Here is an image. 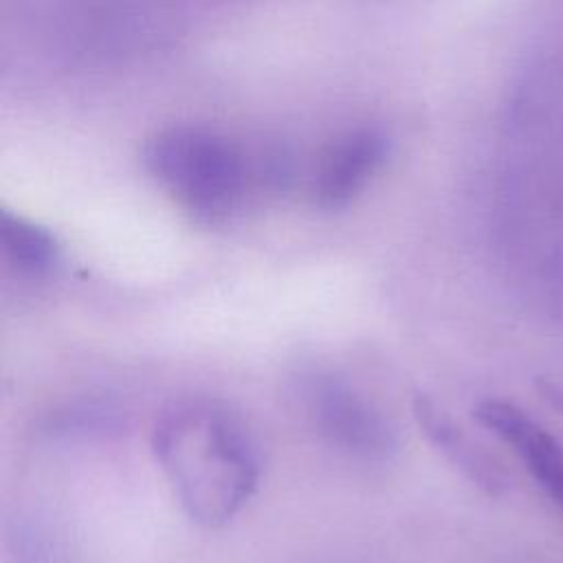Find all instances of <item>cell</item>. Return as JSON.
Listing matches in <instances>:
<instances>
[{
    "instance_id": "obj_1",
    "label": "cell",
    "mask_w": 563,
    "mask_h": 563,
    "mask_svg": "<svg viewBox=\"0 0 563 563\" xmlns=\"http://www.w3.org/2000/svg\"><path fill=\"white\" fill-rule=\"evenodd\" d=\"M152 444L183 508L202 526L227 523L257 488V440L224 402H174L158 418Z\"/></svg>"
},
{
    "instance_id": "obj_2",
    "label": "cell",
    "mask_w": 563,
    "mask_h": 563,
    "mask_svg": "<svg viewBox=\"0 0 563 563\" xmlns=\"http://www.w3.org/2000/svg\"><path fill=\"white\" fill-rule=\"evenodd\" d=\"M147 161L169 194L200 220L227 218L244 196L242 154L216 134L172 130L154 143Z\"/></svg>"
},
{
    "instance_id": "obj_3",
    "label": "cell",
    "mask_w": 563,
    "mask_h": 563,
    "mask_svg": "<svg viewBox=\"0 0 563 563\" xmlns=\"http://www.w3.org/2000/svg\"><path fill=\"white\" fill-rule=\"evenodd\" d=\"M319 433L339 451L374 462L387 460L398 438L389 420L363 394L334 376H319L308 391Z\"/></svg>"
},
{
    "instance_id": "obj_4",
    "label": "cell",
    "mask_w": 563,
    "mask_h": 563,
    "mask_svg": "<svg viewBox=\"0 0 563 563\" xmlns=\"http://www.w3.org/2000/svg\"><path fill=\"white\" fill-rule=\"evenodd\" d=\"M475 420L499 435L526 464V471L563 508V446L528 413L506 400H482Z\"/></svg>"
},
{
    "instance_id": "obj_5",
    "label": "cell",
    "mask_w": 563,
    "mask_h": 563,
    "mask_svg": "<svg viewBox=\"0 0 563 563\" xmlns=\"http://www.w3.org/2000/svg\"><path fill=\"white\" fill-rule=\"evenodd\" d=\"M413 416L429 442L438 451H442L446 460L455 464L473 484L490 495H499L506 490L508 482L499 464L477 444H473L429 396H416Z\"/></svg>"
},
{
    "instance_id": "obj_6",
    "label": "cell",
    "mask_w": 563,
    "mask_h": 563,
    "mask_svg": "<svg viewBox=\"0 0 563 563\" xmlns=\"http://www.w3.org/2000/svg\"><path fill=\"white\" fill-rule=\"evenodd\" d=\"M383 139L365 132L352 134L323 161L314 180V198L323 207L350 202L383 161Z\"/></svg>"
},
{
    "instance_id": "obj_7",
    "label": "cell",
    "mask_w": 563,
    "mask_h": 563,
    "mask_svg": "<svg viewBox=\"0 0 563 563\" xmlns=\"http://www.w3.org/2000/svg\"><path fill=\"white\" fill-rule=\"evenodd\" d=\"M2 249L7 260L31 277L53 273L59 262L57 242L46 229L9 213L2 218Z\"/></svg>"
},
{
    "instance_id": "obj_8",
    "label": "cell",
    "mask_w": 563,
    "mask_h": 563,
    "mask_svg": "<svg viewBox=\"0 0 563 563\" xmlns=\"http://www.w3.org/2000/svg\"><path fill=\"white\" fill-rule=\"evenodd\" d=\"M119 427L117 416L110 413L103 407H79V409H66L64 413L55 416V422L51 429L55 433H103L106 429Z\"/></svg>"
}]
</instances>
